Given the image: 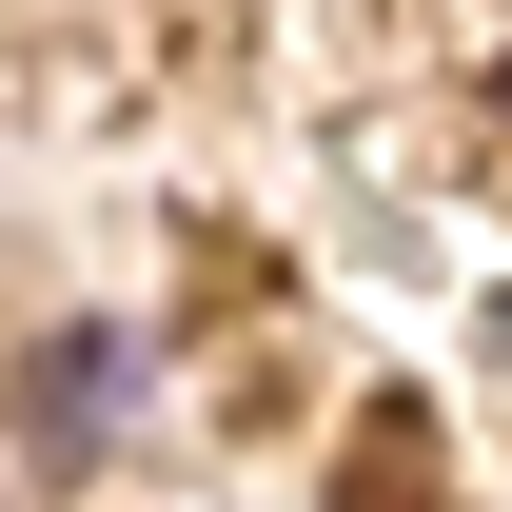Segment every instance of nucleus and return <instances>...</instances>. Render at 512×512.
Masks as SVG:
<instances>
[{
    "instance_id": "nucleus-1",
    "label": "nucleus",
    "mask_w": 512,
    "mask_h": 512,
    "mask_svg": "<svg viewBox=\"0 0 512 512\" xmlns=\"http://www.w3.org/2000/svg\"><path fill=\"white\" fill-rule=\"evenodd\" d=\"M119 375H138V335H60V355H40V394H20V434L79 473V453H99V414H119Z\"/></svg>"
}]
</instances>
